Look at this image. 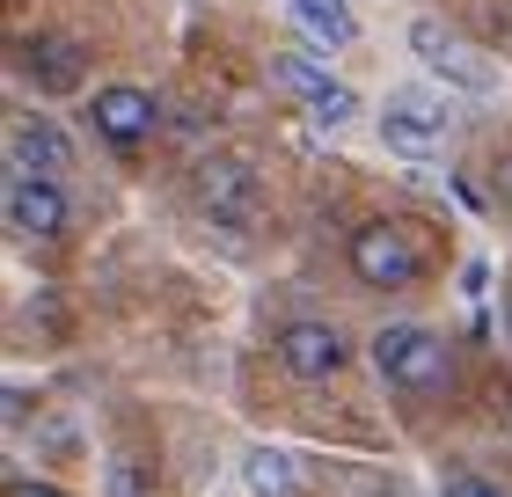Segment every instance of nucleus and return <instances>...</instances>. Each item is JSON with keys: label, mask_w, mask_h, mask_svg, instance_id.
<instances>
[{"label": "nucleus", "mask_w": 512, "mask_h": 497, "mask_svg": "<svg viewBox=\"0 0 512 497\" xmlns=\"http://www.w3.org/2000/svg\"><path fill=\"white\" fill-rule=\"evenodd\" d=\"M374 373L403 395H432L454 381V351H447V337H432L417 322H388L374 337Z\"/></svg>", "instance_id": "nucleus-1"}, {"label": "nucleus", "mask_w": 512, "mask_h": 497, "mask_svg": "<svg viewBox=\"0 0 512 497\" xmlns=\"http://www.w3.org/2000/svg\"><path fill=\"white\" fill-rule=\"evenodd\" d=\"M410 52H417V66H425L439 88H454V96H491L498 88V66L483 52H469L461 37H447V22H432V15L410 22Z\"/></svg>", "instance_id": "nucleus-2"}, {"label": "nucleus", "mask_w": 512, "mask_h": 497, "mask_svg": "<svg viewBox=\"0 0 512 497\" xmlns=\"http://www.w3.org/2000/svg\"><path fill=\"white\" fill-rule=\"evenodd\" d=\"M352 271H359V286L395 293V286H417L425 256H417V242L395 220H366V227H352Z\"/></svg>", "instance_id": "nucleus-3"}, {"label": "nucleus", "mask_w": 512, "mask_h": 497, "mask_svg": "<svg viewBox=\"0 0 512 497\" xmlns=\"http://www.w3.org/2000/svg\"><path fill=\"white\" fill-rule=\"evenodd\" d=\"M381 147L403 154V161H432L439 147H447V110L425 103V96H395L381 110Z\"/></svg>", "instance_id": "nucleus-4"}, {"label": "nucleus", "mask_w": 512, "mask_h": 497, "mask_svg": "<svg viewBox=\"0 0 512 497\" xmlns=\"http://www.w3.org/2000/svg\"><path fill=\"white\" fill-rule=\"evenodd\" d=\"M8 227L30 242H59L66 234V191L59 176H15L8 183Z\"/></svg>", "instance_id": "nucleus-5"}, {"label": "nucleus", "mask_w": 512, "mask_h": 497, "mask_svg": "<svg viewBox=\"0 0 512 497\" xmlns=\"http://www.w3.org/2000/svg\"><path fill=\"white\" fill-rule=\"evenodd\" d=\"M278 366H286L293 381H330L344 366V337L330 322H286L278 329Z\"/></svg>", "instance_id": "nucleus-6"}, {"label": "nucleus", "mask_w": 512, "mask_h": 497, "mask_svg": "<svg viewBox=\"0 0 512 497\" xmlns=\"http://www.w3.org/2000/svg\"><path fill=\"white\" fill-rule=\"evenodd\" d=\"M198 198L213 205V220L249 227V220H256V169H249V161H235V154L198 161Z\"/></svg>", "instance_id": "nucleus-7"}, {"label": "nucleus", "mask_w": 512, "mask_h": 497, "mask_svg": "<svg viewBox=\"0 0 512 497\" xmlns=\"http://www.w3.org/2000/svg\"><path fill=\"white\" fill-rule=\"evenodd\" d=\"M8 161H15V176H66L74 169V147H66V132L52 117H15L8 125Z\"/></svg>", "instance_id": "nucleus-8"}, {"label": "nucleus", "mask_w": 512, "mask_h": 497, "mask_svg": "<svg viewBox=\"0 0 512 497\" xmlns=\"http://www.w3.org/2000/svg\"><path fill=\"white\" fill-rule=\"evenodd\" d=\"M22 74L37 81V96H74L88 81V52L74 37H30L22 44Z\"/></svg>", "instance_id": "nucleus-9"}, {"label": "nucleus", "mask_w": 512, "mask_h": 497, "mask_svg": "<svg viewBox=\"0 0 512 497\" xmlns=\"http://www.w3.org/2000/svg\"><path fill=\"white\" fill-rule=\"evenodd\" d=\"M88 117H96V132L110 139V147H139V139H154V125H161V103L147 96V88H103Z\"/></svg>", "instance_id": "nucleus-10"}, {"label": "nucleus", "mask_w": 512, "mask_h": 497, "mask_svg": "<svg viewBox=\"0 0 512 497\" xmlns=\"http://www.w3.org/2000/svg\"><path fill=\"white\" fill-rule=\"evenodd\" d=\"M286 8H293V22L322 44V52H344V44L359 37V22H352V8H344V0H286Z\"/></svg>", "instance_id": "nucleus-11"}, {"label": "nucleus", "mask_w": 512, "mask_h": 497, "mask_svg": "<svg viewBox=\"0 0 512 497\" xmlns=\"http://www.w3.org/2000/svg\"><path fill=\"white\" fill-rule=\"evenodd\" d=\"M271 81L286 88V96H300V103H315V96H330V88H337L308 52H271Z\"/></svg>", "instance_id": "nucleus-12"}, {"label": "nucleus", "mask_w": 512, "mask_h": 497, "mask_svg": "<svg viewBox=\"0 0 512 497\" xmlns=\"http://www.w3.org/2000/svg\"><path fill=\"white\" fill-rule=\"evenodd\" d=\"M242 483L256 497H293V461L278 454V446H256V454L242 461Z\"/></svg>", "instance_id": "nucleus-13"}, {"label": "nucleus", "mask_w": 512, "mask_h": 497, "mask_svg": "<svg viewBox=\"0 0 512 497\" xmlns=\"http://www.w3.org/2000/svg\"><path fill=\"white\" fill-rule=\"evenodd\" d=\"M308 110H315V125H344V117H359V96L352 88H330V96H315Z\"/></svg>", "instance_id": "nucleus-14"}, {"label": "nucleus", "mask_w": 512, "mask_h": 497, "mask_svg": "<svg viewBox=\"0 0 512 497\" xmlns=\"http://www.w3.org/2000/svg\"><path fill=\"white\" fill-rule=\"evenodd\" d=\"M110 497H154V483L139 476V461H110Z\"/></svg>", "instance_id": "nucleus-15"}, {"label": "nucleus", "mask_w": 512, "mask_h": 497, "mask_svg": "<svg viewBox=\"0 0 512 497\" xmlns=\"http://www.w3.org/2000/svg\"><path fill=\"white\" fill-rule=\"evenodd\" d=\"M439 497H505V490L483 483V476H447V483H439Z\"/></svg>", "instance_id": "nucleus-16"}, {"label": "nucleus", "mask_w": 512, "mask_h": 497, "mask_svg": "<svg viewBox=\"0 0 512 497\" xmlns=\"http://www.w3.org/2000/svg\"><path fill=\"white\" fill-rule=\"evenodd\" d=\"M491 191H498V205L512 212V154H505V161H498V169H491Z\"/></svg>", "instance_id": "nucleus-17"}, {"label": "nucleus", "mask_w": 512, "mask_h": 497, "mask_svg": "<svg viewBox=\"0 0 512 497\" xmlns=\"http://www.w3.org/2000/svg\"><path fill=\"white\" fill-rule=\"evenodd\" d=\"M8 497H66V490H52V483H8Z\"/></svg>", "instance_id": "nucleus-18"}, {"label": "nucleus", "mask_w": 512, "mask_h": 497, "mask_svg": "<svg viewBox=\"0 0 512 497\" xmlns=\"http://www.w3.org/2000/svg\"><path fill=\"white\" fill-rule=\"evenodd\" d=\"M505 329H512V300H505Z\"/></svg>", "instance_id": "nucleus-19"}]
</instances>
